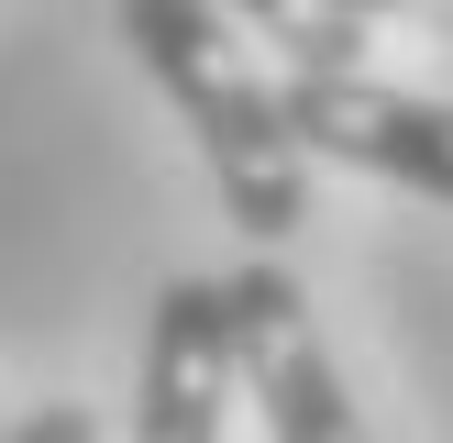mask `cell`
Segmentation results:
<instances>
[{
    "instance_id": "6da1fadb",
    "label": "cell",
    "mask_w": 453,
    "mask_h": 443,
    "mask_svg": "<svg viewBox=\"0 0 453 443\" xmlns=\"http://www.w3.org/2000/svg\"><path fill=\"white\" fill-rule=\"evenodd\" d=\"M122 44L177 100V122L199 133V167H211L233 233L277 255L310 222V144H299V122H288V89L255 78V56L233 44V22H221L211 0H122Z\"/></svg>"
},
{
    "instance_id": "7a4b0ae2",
    "label": "cell",
    "mask_w": 453,
    "mask_h": 443,
    "mask_svg": "<svg viewBox=\"0 0 453 443\" xmlns=\"http://www.w3.org/2000/svg\"><path fill=\"white\" fill-rule=\"evenodd\" d=\"M233 377L243 399H255L265 443H365V410L343 399V377H332L321 354V322H310V288L288 277L277 255L233 266Z\"/></svg>"
},
{
    "instance_id": "3957f363",
    "label": "cell",
    "mask_w": 453,
    "mask_h": 443,
    "mask_svg": "<svg viewBox=\"0 0 453 443\" xmlns=\"http://www.w3.org/2000/svg\"><path fill=\"white\" fill-rule=\"evenodd\" d=\"M288 122L332 167L453 199V100H420V89H388V78H288Z\"/></svg>"
},
{
    "instance_id": "277c9868",
    "label": "cell",
    "mask_w": 453,
    "mask_h": 443,
    "mask_svg": "<svg viewBox=\"0 0 453 443\" xmlns=\"http://www.w3.org/2000/svg\"><path fill=\"white\" fill-rule=\"evenodd\" d=\"M233 288L221 277H166L144 332V388H133V443H221L233 399Z\"/></svg>"
},
{
    "instance_id": "5b68a950",
    "label": "cell",
    "mask_w": 453,
    "mask_h": 443,
    "mask_svg": "<svg viewBox=\"0 0 453 443\" xmlns=\"http://www.w3.org/2000/svg\"><path fill=\"white\" fill-rule=\"evenodd\" d=\"M233 12L288 56V78H365V12L354 0H233Z\"/></svg>"
},
{
    "instance_id": "8992f818",
    "label": "cell",
    "mask_w": 453,
    "mask_h": 443,
    "mask_svg": "<svg viewBox=\"0 0 453 443\" xmlns=\"http://www.w3.org/2000/svg\"><path fill=\"white\" fill-rule=\"evenodd\" d=\"M0 443H100V421H88V410H66V399H56V410H22V421H12Z\"/></svg>"
},
{
    "instance_id": "52a82bcc",
    "label": "cell",
    "mask_w": 453,
    "mask_h": 443,
    "mask_svg": "<svg viewBox=\"0 0 453 443\" xmlns=\"http://www.w3.org/2000/svg\"><path fill=\"white\" fill-rule=\"evenodd\" d=\"M354 12H365V22H388V12H398V0H354Z\"/></svg>"
}]
</instances>
